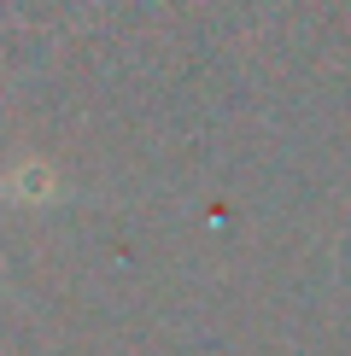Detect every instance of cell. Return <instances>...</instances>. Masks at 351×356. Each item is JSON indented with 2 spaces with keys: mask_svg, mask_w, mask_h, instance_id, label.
Masks as SVG:
<instances>
[{
  "mask_svg": "<svg viewBox=\"0 0 351 356\" xmlns=\"http://www.w3.org/2000/svg\"><path fill=\"white\" fill-rule=\"evenodd\" d=\"M0 193H6V187H0Z\"/></svg>",
  "mask_w": 351,
  "mask_h": 356,
  "instance_id": "cell-1",
  "label": "cell"
}]
</instances>
